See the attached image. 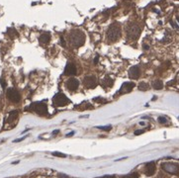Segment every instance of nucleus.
Segmentation results:
<instances>
[{
    "mask_svg": "<svg viewBox=\"0 0 179 178\" xmlns=\"http://www.w3.org/2000/svg\"><path fill=\"white\" fill-rule=\"evenodd\" d=\"M69 42L74 48H79V47L83 46L84 42H85V35L82 31L74 30L69 35Z\"/></svg>",
    "mask_w": 179,
    "mask_h": 178,
    "instance_id": "1",
    "label": "nucleus"
},
{
    "mask_svg": "<svg viewBox=\"0 0 179 178\" xmlns=\"http://www.w3.org/2000/svg\"><path fill=\"white\" fill-rule=\"evenodd\" d=\"M121 27L118 23H114L109 27L107 31V39L110 42H117L121 37Z\"/></svg>",
    "mask_w": 179,
    "mask_h": 178,
    "instance_id": "2",
    "label": "nucleus"
},
{
    "mask_svg": "<svg viewBox=\"0 0 179 178\" xmlns=\"http://www.w3.org/2000/svg\"><path fill=\"white\" fill-rule=\"evenodd\" d=\"M29 110L38 115L45 116L48 113V106L45 102H35L29 107Z\"/></svg>",
    "mask_w": 179,
    "mask_h": 178,
    "instance_id": "3",
    "label": "nucleus"
},
{
    "mask_svg": "<svg viewBox=\"0 0 179 178\" xmlns=\"http://www.w3.org/2000/svg\"><path fill=\"white\" fill-rule=\"evenodd\" d=\"M140 34V29L138 25H136L135 23L129 24L128 27H127V36H128L129 39L132 40L138 39Z\"/></svg>",
    "mask_w": 179,
    "mask_h": 178,
    "instance_id": "4",
    "label": "nucleus"
},
{
    "mask_svg": "<svg viewBox=\"0 0 179 178\" xmlns=\"http://www.w3.org/2000/svg\"><path fill=\"white\" fill-rule=\"evenodd\" d=\"M69 102H70L69 99L63 94V93H57V94L55 95V97H53V105L57 107H63V106L68 105Z\"/></svg>",
    "mask_w": 179,
    "mask_h": 178,
    "instance_id": "5",
    "label": "nucleus"
},
{
    "mask_svg": "<svg viewBox=\"0 0 179 178\" xmlns=\"http://www.w3.org/2000/svg\"><path fill=\"white\" fill-rule=\"evenodd\" d=\"M6 95L7 98L13 103H18V102L21 100V96H20V93L17 89L15 88H9L6 91Z\"/></svg>",
    "mask_w": 179,
    "mask_h": 178,
    "instance_id": "6",
    "label": "nucleus"
},
{
    "mask_svg": "<svg viewBox=\"0 0 179 178\" xmlns=\"http://www.w3.org/2000/svg\"><path fill=\"white\" fill-rule=\"evenodd\" d=\"M161 167L164 171L171 174H177L179 173V165L175 163H171V162H164L161 164Z\"/></svg>",
    "mask_w": 179,
    "mask_h": 178,
    "instance_id": "7",
    "label": "nucleus"
},
{
    "mask_svg": "<svg viewBox=\"0 0 179 178\" xmlns=\"http://www.w3.org/2000/svg\"><path fill=\"white\" fill-rule=\"evenodd\" d=\"M83 84L86 88L88 89H93L97 86V79L93 75H87L83 79Z\"/></svg>",
    "mask_w": 179,
    "mask_h": 178,
    "instance_id": "8",
    "label": "nucleus"
},
{
    "mask_svg": "<svg viewBox=\"0 0 179 178\" xmlns=\"http://www.w3.org/2000/svg\"><path fill=\"white\" fill-rule=\"evenodd\" d=\"M140 74V69L138 65H134L129 70V77L132 79H138Z\"/></svg>",
    "mask_w": 179,
    "mask_h": 178,
    "instance_id": "9",
    "label": "nucleus"
},
{
    "mask_svg": "<svg viewBox=\"0 0 179 178\" xmlns=\"http://www.w3.org/2000/svg\"><path fill=\"white\" fill-rule=\"evenodd\" d=\"M134 87H135V83H134V82H130V81L129 82H125V83H123L122 86H121L119 93L125 94V93L131 92V91L133 90Z\"/></svg>",
    "mask_w": 179,
    "mask_h": 178,
    "instance_id": "10",
    "label": "nucleus"
},
{
    "mask_svg": "<svg viewBox=\"0 0 179 178\" xmlns=\"http://www.w3.org/2000/svg\"><path fill=\"white\" fill-rule=\"evenodd\" d=\"M155 172V163L153 161L147 162L145 167V173L147 176H151Z\"/></svg>",
    "mask_w": 179,
    "mask_h": 178,
    "instance_id": "11",
    "label": "nucleus"
},
{
    "mask_svg": "<svg viewBox=\"0 0 179 178\" xmlns=\"http://www.w3.org/2000/svg\"><path fill=\"white\" fill-rule=\"evenodd\" d=\"M78 86H79V81H78L76 78H70L66 82V87H68L69 91L76 90L78 88Z\"/></svg>",
    "mask_w": 179,
    "mask_h": 178,
    "instance_id": "12",
    "label": "nucleus"
},
{
    "mask_svg": "<svg viewBox=\"0 0 179 178\" xmlns=\"http://www.w3.org/2000/svg\"><path fill=\"white\" fill-rule=\"evenodd\" d=\"M64 73L68 75H74L76 73V66L73 63L69 62V63L66 64V69H64Z\"/></svg>",
    "mask_w": 179,
    "mask_h": 178,
    "instance_id": "13",
    "label": "nucleus"
},
{
    "mask_svg": "<svg viewBox=\"0 0 179 178\" xmlns=\"http://www.w3.org/2000/svg\"><path fill=\"white\" fill-rule=\"evenodd\" d=\"M18 118V111H12L10 112L8 118H7V123L8 124H12L13 122H15Z\"/></svg>",
    "mask_w": 179,
    "mask_h": 178,
    "instance_id": "14",
    "label": "nucleus"
},
{
    "mask_svg": "<svg viewBox=\"0 0 179 178\" xmlns=\"http://www.w3.org/2000/svg\"><path fill=\"white\" fill-rule=\"evenodd\" d=\"M50 40H51V36L49 34H43V35L40 36V38H39V42L42 44H48L49 42H50Z\"/></svg>",
    "mask_w": 179,
    "mask_h": 178,
    "instance_id": "15",
    "label": "nucleus"
},
{
    "mask_svg": "<svg viewBox=\"0 0 179 178\" xmlns=\"http://www.w3.org/2000/svg\"><path fill=\"white\" fill-rule=\"evenodd\" d=\"M114 84V81H113V79L110 78L109 76H107V77H105L104 80H103V86H106V87H112V85Z\"/></svg>",
    "mask_w": 179,
    "mask_h": 178,
    "instance_id": "16",
    "label": "nucleus"
},
{
    "mask_svg": "<svg viewBox=\"0 0 179 178\" xmlns=\"http://www.w3.org/2000/svg\"><path fill=\"white\" fill-rule=\"evenodd\" d=\"M153 87L155 90H160L163 87V83L161 80H155V81L153 82Z\"/></svg>",
    "mask_w": 179,
    "mask_h": 178,
    "instance_id": "17",
    "label": "nucleus"
},
{
    "mask_svg": "<svg viewBox=\"0 0 179 178\" xmlns=\"http://www.w3.org/2000/svg\"><path fill=\"white\" fill-rule=\"evenodd\" d=\"M149 84H147L145 82H140V85H138V89L140 91H145V90H149Z\"/></svg>",
    "mask_w": 179,
    "mask_h": 178,
    "instance_id": "18",
    "label": "nucleus"
},
{
    "mask_svg": "<svg viewBox=\"0 0 179 178\" xmlns=\"http://www.w3.org/2000/svg\"><path fill=\"white\" fill-rule=\"evenodd\" d=\"M121 178H138V173H131V174L125 175V176H123Z\"/></svg>",
    "mask_w": 179,
    "mask_h": 178,
    "instance_id": "19",
    "label": "nucleus"
},
{
    "mask_svg": "<svg viewBox=\"0 0 179 178\" xmlns=\"http://www.w3.org/2000/svg\"><path fill=\"white\" fill-rule=\"evenodd\" d=\"M53 155L57 156V157H66V154L61 153V152H59V151H55V152H53Z\"/></svg>",
    "mask_w": 179,
    "mask_h": 178,
    "instance_id": "20",
    "label": "nucleus"
},
{
    "mask_svg": "<svg viewBox=\"0 0 179 178\" xmlns=\"http://www.w3.org/2000/svg\"><path fill=\"white\" fill-rule=\"evenodd\" d=\"M158 122H159L160 124H166L167 119L165 117H158Z\"/></svg>",
    "mask_w": 179,
    "mask_h": 178,
    "instance_id": "21",
    "label": "nucleus"
},
{
    "mask_svg": "<svg viewBox=\"0 0 179 178\" xmlns=\"http://www.w3.org/2000/svg\"><path fill=\"white\" fill-rule=\"evenodd\" d=\"M97 129H99V130H102V131H110L112 129L111 126H106V127H97Z\"/></svg>",
    "mask_w": 179,
    "mask_h": 178,
    "instance_id": "22",
    "label": "nucleus"
},
{
    "mask_svg": "<svg viewBox=\"0 0 179 178\" xmlns=\"http://www.w3.org/2000/svg\"><path fill=\"white\" fill-rule=\"evenodd\" d=\"M143 133H145V130H138L135 132V135L138 136V135H140V134H143Z\"/></svg>",
    "mask_w": 179,
    "mask_h": 178,
    "instance_id": "23",
    "label": "nucleus"
},
{
    "mask_svg": "<svg viewBox=\"0 0 179 178\" xmlns=\"http://www.w3.org/2000/svg\"><path fill=\"white\" fill-rule=\"evenodd\" d=\"M94 101H96V102H107V100H102V99H100V98H95Z\"/></svg>",
    "mask_w": 179,
    "mask_h": 178,
    "instance_id": "24",
    "label": "nucleus"
},
{
    "mask_svg": "<svg viewBox=\"0 0 179 178\" xmlns=\"http://www.w3.org/2000/svg\"><path fill=\"white\" fill-rule=\"evenodd\" d=\"M98 178H116L114 175H105V176H102V177H98Z\"/></svg>",
    "mask_w": 179,
    "mask_h": 178,
    "instance_id": "25",
    "label": "nucleus"
},
{
    "mask_svg": "<svg viewBox=\"0 0 179 178\" xmlns=\"http://www.w3.org/2000/svg\"><path fill=\"white\" fill-rule=\"evenodd\" d=\"M59 178H68V175L66 174H62V173H60V174H59Z\"/></svg>",
    "mask_w": 179,
    "mask_h": 178,
    "instance_id": "26",
    "label": "nucleus"
},
{
    "mask_svg": "<svg viewBox=\"0 0 179 178\" xmlns=\"http://www.w3.org/2000/svg\"><path fill=\"white\" fill-rule=\"evenodd\" d=\"M98 61H99V57H96L95 59H94V64H97L98 63Z\"/></svg>",
    "mask_w": 179,
    "mask_h": 178,
    "instance_id": "27",
    "label": "nucleus"
},
{
    "mask_svg": "<svg viewBox=\"0 0 179 178\" xmlns=\"http://www.w3.org/2000/svg\"><path fill=\"white\" fill-rule=\"evenodd\" d=\"M72 135H74V132H71V133H69L66 135V137H70V136H72Z\"/></svg>",
    "mask_w": 179,
    "mask_h": 178,
    "instance_id": "28",
    "label": "nucleus"
},
{
    "mask_svg": "<svg viewBox=\"0 0 179 178\" xmlns=\"http://www.w3.org/2000/svg\"><path fill=\"white\" fill-rule=\"evenodd\" d=\"M59 132V130H57V131H53V135H55V134H57Z\"/></svg>",
    "mask_w": 179,
    "mask_h": 178,
    "instance_id": "29",
    "label": "nucleus"
}]
</instances>
